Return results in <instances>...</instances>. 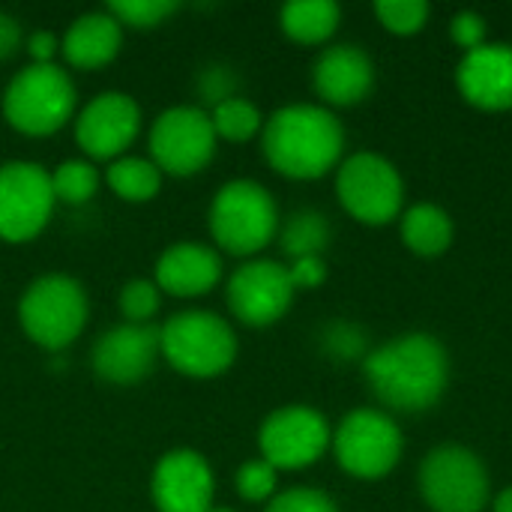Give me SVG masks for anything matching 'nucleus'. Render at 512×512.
<instances>
[{"label": "nucleus", "mask_w": 512, "mask_h": 512, "mask_svg": "<svg viewBox=\"0 0 512 512\" xmlns=\"http://www.w3.org/2000/svg\"><path fill=\"white\" fill-rule=\"evenodd\" d=\"M450 36H453V42L468 54V51H474V48H480V45H486L489 39V27H486V18L480 15V12H474V9H462V12H456L453 15V21H450Z\"/></svg>", "instance_id": "obj_33"}, {"label": "nucleus", "mask_w": 512, "mask_h": 512, "mask_svg": "<svg viewBox=\"0 0 512 512\" xmlns=\"http://www.w3.org/2000/svg\"><path fill=\"white\" fill-rule=\"evenodd\" d=\"M87 315V291L66 273H42L18 297V324L24 336L45 351L69 348L84 333Z\"/></svg>", "instance_id": "obj_6"}, {"label": "nucleus", "mask_w": 512, "mask_h": 512, "mask_svg": "<svg viewBox=\"0 0 512 512\" xmlns=\"http://www.w3.org/2000/svg\"><path fill=\"white\" fill-rule=\"evenodd\" d=\"M294 285L288 267L273 258H249L237 264L225 285V303L231 315L249 327H270L294 303Z\"/></svg>", "instance_id": "obj_13"}, {"label": "nucleus", "mask_w": 512, "mask_h": 512, "mask_svg": "<svg viewBox=\"0 0 512 512\" xmlns=\"http://www.w3.org/2000/svg\"><path fill=\"white\" fill-rule=\"evenodd\" d=\"M162 177L165 174L144 156H120V159L108 162V168H105L108 189L129 204L153 201L162 189Z\"/></svg>", "instance_id": "obj_23"}, {"label": "nucleus", "mask_w": 512, "mask_h": 512, "mask_svg": "<svg viewBox=\"0 0 512 512\" xmlns=\"http://www.w3.org/2000/svg\"><path fill=\"white\" fill-rule=\"evenodd\" d=\"M312 87L321 96L324 108H348L363 102L375 87V63L360 45H330L315 57Z\"/></svg>", "instance_id": "obj_18"}, {"label": "nucleus", "mask_w": 512, "mask_h": 512, "mask_svg": "<svg viewBox=\"0 0 512 512\" xmlns=\"http://www.w3.org/2000/svg\"><path fill=\"white\" fill-rule=\"evenodd\" d=\"M330 447L348 477L384 480L399 465L405 438L390 414L378 408H357L333 429Z\"/></svg>", "instance_id": "obj_8"}, {"label": "nucleus", "mask_w": 512, "mask_h": 512, "mask_svg": "<svg viewBox=\"0 0 512 512\" xmlns=\"http://www.w3.org/2000/svg\"><path fill=\"white\" fill-rule=\"evenodd\" d=\"M333 441L327 417L312 405H282L258 429L261 459L276 471H303L315 465Z\"/></svg>", "instance_id": "obj_12"}, {"label": "nucleus", "mask_w": 512, "mask_h": 512, "mask_svg": "<svg viewBox=\"0 0 512 512\" xmlns=\"http://www.w3.org/2000/svg\"><path fill=\"white\" fill-rule=\"evenodd\" d=\"M24 45V27L15 15L0 9V60H9Z\"/></svg>", "instance_id": "obj_36"}, {"label": "nucleus", "mask_w": 512, "mask_h": 512, "mask_svg": "<svg viewBox=\"0 0 512 512\" xmlns=\"http://www.w3.org/2000/svg\"><path fill=\"white\" fill-rule=\"evenodd\" d=\"M216 132L207 108L171 105L150 123V162L168 177L201 174L216 156Z\"/></svg>", "instance_id": "obj_9"}, {"label": "nucleus", "mask_w": 512, "mask_h": 512, "mask_svg": "<svg viewBox=\"0 0 512 512\" xmlns=\"http://www.w3.org/2000/svg\"><path fill=\"white\" fill-rule=\"evenodd\" d=\"M210 123L219 141H231V144H246L255 135H261L264 129V117L258 111V105L246 96H231L219 105H213L210 111Z\"/></svg>", "instance_id": "obj_25"}, {"label": "nucleus", "mask_w": 512, "mask_h": 512, "mask_svg": "<svg viewBox=\"0 0 512 512\" xmlns=\"http://www.w3.org/2000/svg\"><path fill=\"white\" fill-rule=\"evenodd\" d=\"M279 207L267 186L249 177H237L219 186L207 207V231L216 249L255 258L279 234Z\"/></svg>", "instance_id": "obj_3"}, {"label": "nucleus", "mask_w": 512, "mask_h": 512, "mask_svg": "<svg viewBox=\"0 0 512 512\" xmlns=\"http://www.w3.org/2000/svg\"><path fill=\"white\" fill-rule=\"evenodd\" d=\"M492 510L495 512H512V486H507L498 498H495V504H492Z\"/></svg>", "instance_id": "obj_37"}, {"label": "nucleus", "mask_w": 512, "mask_h": 512, "mask_svg": "<svg viewBox=\"0 0 512 512\" xmlns=\"http://www.w3.org/2000/svg\"><path fill=\"white\" fill-rule=\"evenodd\" d=\"M261 150L273 171L291 180H318L339 168L345 129L339 117L312 102L276 108L261 129Z\"/></svg>", "instance_id": "obj_2"}, {"label": "nucleus", "mask_w": 512, "mask_h": 512, "mask_svg": "<svg viewBox=\"0 0 512 512\" xmlns=\"http://www.w3.org/2000/svg\"><path fill=\"white\" fill-rule=\"evenodd\" d=\"M162 360L186 378H219L237 360L234 327L210 309L174 312L159 327Z\"/></svg>", "instance_id": "obj_5"}, {"label": "nucleus", "mask_w": 512, "mask_h": 512, "mask_svg": "<svg viewBox=\"0 0 512 512\" xmlns=\"http://www.w3.org/2000/svg\"><path fill=\"white\" fill-rule=\"evenodd\" d=\"M159 327L156 324H114L90 348V366L99 381L114 387L141 384L159 363Z\"/></svg>", "instance_id": "obj_15"}, {"label": "nucleus", "mask_w": 512, "mask_h": 512, "mask_svg": "<svg viewBox=\"0 0 512 512\" xmlns=\"http://www.w3.org/2000/svg\"><path fill=\"white\" fill-rule=\"evenodd\" d=\"M99 183H102V174H99L96 162H90L84 156L63 159L57 168H51V189L60 204L81 207V204L93 201L99 192Z\"/></svg>", "instance_id": "obj_26"}, {"label": "nucleus", "mask_w": 512, "mask_h": 512, "mask_svg": "<svg viewBox=\"0 0 512 512\" xmlns=\"http://www.w3.org/2000/svg\"><path fill=\"white\" fill-rule=\"evenodd\" d=\"M222 279V255L216 246L195 243V240H180L162 249L156 258L153 282L159 285L162 294L168 297H204L210 294Z\"/></svg>", "instance_id": "obj_19"}, {"label": "nucleus", "mask_w": 512, "mask_h": 512, "mask_svg": "<svg viewBox=\"0 0 512 512\" xmlns=\"http://www.w3.org/2000/svg\"><path fill=\"white\" fill-rule=\"evenodd\" d=\"M453 219L438 204H414L402 213V243L420 258H438L453 246Z\"/></svg>", "instance_id": "obj_21"}, {"label": "nucleus", "mask_w": 512, "mask_h": 512, "mask_svg": "<svg viewBox=\"0 0 512 512\" xmlns=\"http://www.w3.org/2000/svg\"><path fill=\"white\" fill-rule=\"evenodd\" d=\"M372 396L402 414H420L438 405L450 381L447 348L429 333H405L363 360Z\"/></svg>", "instance_id": "obj_1"}, {"label": "nucleus", "mask_w": 512, "mask_h": 512, "mask_svg": "<svg viewBox=\"0 0 512 512\" xmlns=\"http://www.w3.org/2000/svg\"><path fill=\"white\" fill-rule=\"evenodd\" d=\"M210 512H237V510H231V507H216V504H213V510Z\"/></svg>", "instance_id": "obj_38"}, {"label": "nucleus", "mask_w": 512, "mask_h": 512, "mask_svg": "<svg viewBox=\"0 0 512 512\" xmlns=\"http://www.w3.org/2000/svg\"><path fill=\"white\" fill-rule=\"evenodd\" d=\"M123 48V27L108 9H93L63 30L60 57L72 69H99L108 66Z\"/></svg>", "instance_id": "obj_20"}, {"label": "nucleus", "mask_w": 512, "mask_h": 512, "mask_svg": "<svg viewBox=\"0 0 512 512\" xmlns=\"http://www.w3.org/2000/svg\"><path fill=\"white\" fill-rule=\"evenodd\" d=\"M279 246L282 252L297 261V258H321V252L330 243V222L321 210L303 207L288 216L285 225H279Z\"/></svg>", "instance_id": "obj_24"}, {"label": "nucleus", "mask_w": 512, "mask_h": 512, "mask_svg": "<svg viewBox=\"0 0 512 512\" xmlns=\"http://www.w3.org/2000/svg\"><path fill=\"white\" fill-rule=\"evenodd\" d=\"M150 498L156 512H210L216 501V477L204 453L174 447L159 456L150 474Z\"/></svg>", "instance_id": "obj_16"}, {"label": "nucleus", "mask_w": 512, "mask_h": 512, "mask_svg": "<svg viewBox=\"0 0 512 512\" xmlns=\"http://www.w3.org/2000/svg\"><path fill=\"white\" fill-rule=\"evenodd\" d=\"M24 48L30 54V63H54V57L60 54V36L39 27L24 36Z\"/></svg>", "instance_id": "obj_35"}, {"label": "nucleus", "mask_w": 512, "mask_h": 512, "mask_svg": "<svg viewBox=\"0 0 512 512\" xmlns=\"http://www.w3.org/2000/svg\"><path fill=\"white\" fill-rule=\"evenodd\" d=\"M117 21L120 27H132V30H150V27H159L165 18H171L180 3L177 0H111L105 6Z\"/></svg>", "instance_id": "obj_28"}, {"label": "nucleus", "mask_w": 512, "mask_h": 512, "mask_svg": "<svg viewBox=\"0 0 512 512\" xmlns=\"http://www.w3.org/2000/svg\"><path fill=\"white\" fill-rule=\"evenodd\" d=\"M285 267H288V276H291L294 291H312V288H318L327 279L324 258H297V261H291Z\"/></svg>", "instance_id": "obj_34"}, {"label": "nucleus", "mask_w": 512, "mask_h": 512, "mask_svg": "<svg viewBox=\"0 0 512 512\" xmlns=\"http://www.w3.org/2000/svg\"><path fill=\"white\" fill-rule=\"evenodd\" d=\"M78 90L66 66L60 63H27L18 69L3 90L6 123L30 138L60 132L75 120Z\"/></svg>", "instance_id": "obj_4"}, {"label": "nucleus", "mask_w": 512, "mask_h": 512, "mask_svg": "<svg viewBox=\"0 0 512 512\" xmlns=\"http://www.w3.org/2000/svg\"><path fill=\"white\" fill-rule=\"evenodd\" d=\"M375 15L390 33L411 36V33H420L426 27L432 6L426 0H378Z\"/></svg>", "instance_id": "obj_29"}, {"label": "nucleus", "mask_w": 512, "mask_h": 512, "mask_svg": "<svg viewBox=\"0 0 512 512\" xmlns=\"http://www.w3.org/2000/svg\"><path fill=\"white\" fill-rule=\"evenodd\" d=\"M264 512H339L336 501L321 492V489H312V486H294V489H285V492H276Z\"/></svg>", "instance_id": "obj_32"}, {"label": "nucleus", "mask_w": 512, "mask_h": 512, "mask_svg": "<svg viewBox=\"0 0 512 512\" xmlns=\"http://www.w3.org/2000/svg\"><path fill=\"white\" fill-rule=\"evenodd\" d=\"M51 171L33 159L0 162V240L27 243L45 231L54 213Z\"/></svg>", "instance_id": "obj_11"}, {"label": "nucleus", "mask_w": 512, "mask_h": 512, "mask_svg": "<svg viewBox=\"0 0 512 512\" xmlns=\"http://www.w3.org/2000/svg\"><path fill=\"white\" fill-rule=\"evenodd\" d=\"M342 21V9L333 0H291L279 9V27L300 45H324Z\"/></svg>", "instance_id": "obj_22"}, {"label": "nucleus", "mask_w": 512, "mask_h": 512, "mask_svg": "<svg viewBox=\"0 0 512 512\" xmlns=\"http://www.w3.org/2000/svg\"><path fill=\"white\" fill-rule=\"evenodd\" d=\"M276 483H279V471L261 456L243 462L234 474V489L249 504H267L276 495Z\"/></svg>", "instance_id": "obj_30"}, {"label": "nucleus", "mask_w": 512, "mask_h": 512, "mask_svg": "<svg viewBox=\"0 0 512 512\" xmlns=\"http://www.w3.org/2000/svg\"><path fill=\"white\" fill-rule=\"evenodd\" d=\"M117 306H120L123 321L129 324H153L156 312L162 309V291L153 279L135 276L120 288Z\"/></svg>", "instance_id": "obj_27"}, {"label": "nucleus", "mask_w": 512, "mask_h": 512, "mask_svg": "<svg viewBox=\"0 0 512 512\" xmlns=\"http://www.w3.org/2000/svg\"><path fill=\"white\" fill-rule=\"evenodd\" d=\"M138 132L141 105L123 90H102L75 114V141L90 162H114L126 156Z\"/></svg>", "instance_id": "obj_14"}, {"label": "nucleus", "mask_w": 512, "mask_h": 512, "mask_svg": "<svg viewBox=\"0 0 512 512\" xmlns=\"http://www.w3.org/2000/svg\"><path fill=\"white\" fill-rule=\"evenodd\" d=\"M456 84L468 105L480 111H510L512 108V45L486 42L462 54L456 66Z\"/></svg>", "instance_id": "obj_17"}, {"label": "nucleus", "mask_w": 512, "mask_h": 512, "mask_svg": "<svg viewBox=\"0 0 512 512\" xmlns=\"http://www.w3.org/2000/svg\"><path fill=\"white\" fill-rule=\"evenodd\" d=\"M336 195L348 216L363 225H387L402 213L405 183L399 168L381 153H354L336 168Z\"/></svg>", "instance_id": "obj_10"}, {"label": "nucleus", "mask_w": 512, "mask_h": 512, "mask_svg": "<svg viewBox=\"0 0 512 512\" xmlns=\"http://www.w3.org/2000/svg\"><path fill=\"white\" fill-rule=\"evenodd\" d=\"M417 486L432 512H483L489 504V471L462 444H441L426 453Z\"/></svg>", "instance_id": "obj_7"}, {"label": "nucleus", "mask_w": 512, "mask_h": 512, "mask_svg": "<svg viewBox=\"0 0 512 512\" xmlns=\"http://www.w3.org/2000/svg\"><path fill=\"white\" fill-rule=\"evenodd\" d=\"M195 90L198 96L213 108L231 96H240V75L234 66L228 63H207L201 72H198V81H195Z\"/></svg>", "instance_id": "obj_31"}]
</instances>
